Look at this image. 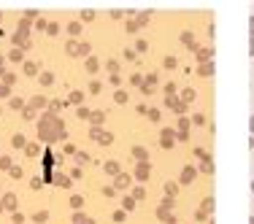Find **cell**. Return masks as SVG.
Returning a JSON list of instances; mask_svg holds the SVG:
<instances>
[{"label":"cell","mask_w":254,"mask_h":224,"mask_svg":"<svg viewBox=\"0 0 254 224\" xmlns=\"http://www.w3.org/2000/svg\"><path fill=\"white\" fill-rule=\"evenodd\" d=\"M38 132H41V138H44V141H57V138H63V135H65L63 122H60L57 116H44V119H41Z\"/></svg>","instance_id":"obj_1"},{"label":"cell","mask_w":254,"mask_h":224,"mask_svg":"<svg viewBox=\"0 0 254 224\" xmlns=\"http://www.w3.org/2000/svg\"><path fill=\"white\" fill-rule=\"evenodd\" d=\"M149 175H152V165H149V162H138V170H135V178H138V181H146Z\"/></svg>","instance_id":"obj_2"},{"label":"cell","mask_w":254,"mask_h":224,"mask_svg":"<svg viewBox=\"0 0 254 224\" xmlns=\"http://www.w3.org/2000/svg\"><path fill=\"white\" fill-rule=\"evenodd\" d=\"M160 143H162V149H173V143H176V135H173L171 130H162Z\"/></svg>","instance_id":"obj_3"},{"label":"cell","mask_w":254,"mask_h":224,"mask_svg":"<svg viewBox=\"0 0 254 224\" xmlns=\"http://www.w3.org/2000/svg\"><path fill=\"white\" fill-rule=\"evenodd\" d=\"M195 175H197V170L195 168H184V173H181V184H192V181H195Z\"/></svg>","instance_id":"obj_4"},{"label":"cell","mask_w":254,"mask_h":224,"mask_svg":"<svg viewBox=\"0 0 254 224\" xmlns=\"http://www.w3.org/2000/svg\"><path fill=\"white\" fill-rule=\"evenodd\" d=\"M132 154H135L138 162H149V151L143 149V146H135V149H132Z\"/></svg>","instance_id":"obj_5"},{"label":"cell","mask_w":254,"mask_h":224,"mask_svg":"<svg viewBox=\"0 0 254 224\" xmlns=\"http://www.w3.org/2000/svg\"><path fill=\"white\" fill-rule=\"evenodd\" d=\"M168 106H173V111H176V113H184V103H181V100L168 98Z\"/></svg>","instance_id":"obj_6"},{"label":"cell","mask_w":254,"mask_h":224,"mask_svg":"<svg viewBox=\"0 0 254 224\" xmlns=\"http://www.w3.org/2000/svg\"><path fill=\"white\" fill-rule=\"evenodd\" d=\"M106 173L108 175H117L119 173V165H117V162H106Z\"/></svg>","instance_id":"obj_7"},{"label":"cell","mask_w":254,"mask_h":224,"mask_svg":"<svg viewBox=\"0 0 254 224\" xmlns=\"http://www.w3.org/2000/svg\"><path fill=\"white\" fill-rule=\"evenodd\" d=\"M200 73H203V76H211V73H214V65H211V62L200 65Z\"/></svg>","instance_id":"obj_8"},{"label":"cell","mask_w":254,"mask_h":224,"mask_svg":"<svg viewBox=\"0 0 254 224\" xmlns=\"http://www.w3.org/2000/svg\"><path fill=\"white\" fill-rule=\"evenodd\" d=\"M181 38H184V44H187V46H195V38H192L190 33H184V35H181Z\"/></svg>","instance_id":"obj_9"},{"label":"cell","mask_w":254,"mask_h":224,"mask_svg":"<svg viewBox=\"0 0 254 224\" xmlns=\"http://www.w3.org/2000/svg\"><path fill=\"white\" fill-rule=\"evenodd\" d=\"M165 192L173 197V195H176V184H165Z\"/></svg>","instance_id":"obj_10"},{"label":"cell","mask_w":254,"mask_h":224,"mask_svg":"<svg viewBox=\"0 0 254 224\" xmlns=\"http://www.w3.org/2000/svg\"><path fill=\"white\" fill-rule=\"evenodd\" d=\"M190 100H195V92H192V89H187V92H184V103H190Z\"/></svg>","instance_id":"obj_11"},{"label":"cell","mask_w":254,"mask_h":224,"mask_svg":"<svg viewBox=\"0 0 254 224\" xmlns=\"http://www.w3.org/2000/svg\"><path fill=\"white\" fill-rule=\"evenodd\" d=\"M132 205H135V200H132V197H125V208H127V211H130V208H132Z\"/></svg>","instance_id":"obj_12"},{"label":"cell","mask_w":254,"mask_h":224,"mask_svg":"<svg viewBox=\"0 0 254 224\" xmlns=\"http://www.w3.org/2000/svg\"><path fill=\"white\" fill-rule=\"evenodd\" d=\"M141 197H143V189H141V186H138V189L132 192V200H141Z\"/></svg>","instance_id":"obj_13"},{"label":"cell","mask_w":254,"mask_h":224,"mask_svg":"<svg viewBox=\"0 0 254 224\" xmlns=\"http://www.w3.org/2000/svg\"><path fill=\"white\" fill-rule=\"evenodd\" d=\"M127 181H130L127 175H119V178H117V184H119V186H127Z\"/></svg>","instance_id":"obj_14"},{"label":"cell","mask_w":254,"mask_h":224,"mask_svg":"<svg viewBox=\"0 0 254 224\" xmlns=\"http://www.w3.org/2000/svg\"><path fill=\"white\" fill-rule=\"evenodd\" d=\"M117 103H127V95L125 92H117Z\"/></svg>","instance_id":"obj_15"},{"label":"cell","mask_w":254,"mask_h":224,"mask_svg":"<svg viewBox=\"0 0 254 224\" xmlns=\"http://www.w3.org/2000/svg\"><path fill=\"white\" fill-rule=\"evenodd\" d=\"M249 33L254 35V16H249Z\"/></svg>","instance_id":"obj_16"},{"label":"cell","mask_w":254,"mask_h":224,"mask_svg":"<svg viewBox=\"0 0 254 224\" xmlns=\"http://www.w3.org/2000/svg\"><path fill=\"white\" fill-rule=\"evenodd\" d=\"M249 130H252V135H254V116L249 119Z\"/></svg>","instance_id":"obj_17"},{"label":"cell","mask_w":254,"mask_h":224,"mask_svg":"<svg viewBox=\"0 0 254 224\" xmlns=\"http://www.w3.org/2000/svg\"><path fill=\"white\" fill-rule=\"evenodd\" d=\"M5 92H8V87H0V95H5Z\"/></svg>","instance_id":"obj_18"},{"label":"cell","mask_w":254,"mask_h":224,"mask_svg":"<svg viewBox=\"0 0 254 224\" xmlns=\"http://www.w3.org/2000/svg\"><path fill=\"white\" fill-rule=\"evenodd\" d=\"M252 192H254V181H252Z\"/></svg>","instance_id":"obj_19"},{"label":"cell","mask_w":254,"mask_h":224,"mask_svg":"<svg viewBox=\"0 0 254 224\" xmlns=\"http://www.w3.org/2000/svg\"><path fill=\"white\" fill-rule=\"evenodd\" d=\"M249 224H254V219H252V222H249Z\"/></svg>","instance_id":"obj_20"}]
</instances>
